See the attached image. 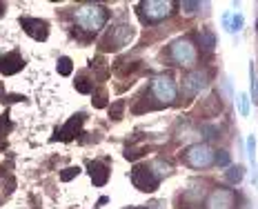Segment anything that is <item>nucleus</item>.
<instances>
[{
  "mask_svg": "<svg viewBox=\"0 0 258 209\" xmlns=\"http://www.w3.org/2000/svg\"><path fill=\"white\" fill-rule=\"evenodd\" d=\"M74 20L83 31H87V34H96V31H100L102 27L107 25V20H109V11H107L102 4H85V7L76 9Z\"/></svg>",
  "mask_w": 258,
  "mask_h": 209,
  "instance_id": "nucleus-1",
  "label": "nucleus"
},
{
  "mask_svg": "<svg viewBox=\"0 0 258 209\" xmlns=\"http://www.w3.org/2000/svg\"><path fill=\"white\" fill-rule=\"evenodd\" d=\"M176 9V2L172 0H145L138 4V13H140L142 22H160L165 18H169Z\"/></svg>",
  "mask_w": 258,
  "mask_h": 209,
  "instance_id": "nucleus-2",
  "label": "nucleus"
},
{
  "mask_svg": "<svg viewBox=\"0 0 258 209\" xmlns=\"http://www.w3.org/2000/svg\"><path fill=\"white\" fill-rule=\"evenodd\" d=\"M182 160L191 169H207L216 163V151L205 142H198V145H191L182 151Z\"/></svg>",
  "mask_w": 258,
  "mask_h": 209,
  "instance_id": "nucleus-3",
  "label": "nucleus"
},
{
  "mask_svg": "<svg viewBox=\"0 0 258 209\" xmlns=\"http://www.w3.org/2000/svg\"><path fill=\"white\" fill-rule=\"evenodd\" d=\"M169 58L178 67H194L198 62V49L189 38H178L169 47Z\"/></svg>",
  "mask_w": 258,
  "mask_h": 209,
  "instance_id": "nucleus-4",
  "label": "nucleus"
},
{
  "mask_svg": "<svg viewBox=\"0 0 258 209\" xmlns=\"http://www.w3.org/2000/svg\"><path fill=\"white\" fill-rule=\"evenodd\" d=\"M149 93H151V98L158 102V107H167V105H173V102H176L178 87L169 76H158V78L151 83Z\"/></svg>",
  "mask_w": 258,
  "mask_h": 209,
  "instance_id": "nucleus-5",
  "label": "nucleus"
},
{
  "mask_svg": "<svg viewBox=\"0 0 258 209\" xmlns=\"http://www.w3.org/2000/svg\"><path fill=\"white\" fill-rule=\"evenodd\" d=\"M133 40V27L131 25H116L111 27V31L102 38L100 47L102 51H118V49L127 47Z\"/></svg>",
  "mask_w": 258,
  "mask_h": 209,
  "instance_id": "nucleus-6",
  "label": "nucleus"
},
{
  "mask_svg": "<svg viewBox=\"0 0 258 209\" xmlns=\"http://www.w3.org/2000/svg\"><path fill=\"white\" fill-rule=\"evenodd\" d=\"M209 84V71L207 69H198V71H191L182 78V93L187 98H194L196 93H200L205 87Z\"/></svg>",
  "mask_w": 258,
  "mask_h": 209,
  "instance_id": "nucleus-7",
  "label": "nucleus"
},
{
  "mask_svg": "<svg viewBox=\"0 0 258 209\" xmlns=\"http://www.w3.org/2000/svg\"><path fill=\"white\" fill-rule=\"evenodd\" d=\"M131 182H133V187L140 191H154L160 180L156 178V173L151 171V167H133Z\"/></svg>",
  "mask_w": 258,
  "mask_h": 209,
  "instance_id": "nucleus-8",
  "label": "nucleus"
},
{
  "mask_svg": "<svg viewBox=\"0 0 258 209\" xmlns=\"http://www.w3.org/2000/svg\"><path fill=\"white\" fill-rule=\"evenodd\" d=\"M20 25L25 29L27 36H31L34 40H47L49 36V25L38 18H20Z\"/></svg>",
  "mask_w": 258,
  "mask_h": 209,
  "instance_id": "nucleus-9",
  "label": "nucleus"
},
{
  "mask_svg": "<svg viewBox=\"0 0 258 209\" xmlns=\"http://www.w3.org/2000/svg\"><path fill=\"white\" fill-rule=\"evenodd\" d=\"M236 194L231 189H216L207 200V209H234Z\"/></svg>",
  "mask_w": 258,
  "mask_h": 209,
  "instance_id": "nucleus-10",
  "label": "nucleus"
},
{
  "mask_svg": "<svg viewBox=\"0 0 258 209\" xmlns=\"http://www.w3.org/2000/svg\"><path fill=\"white\" fill-rule=\"evenodd\" d=\"M83 123H85V114H76V116H71L69 118V123L65 125V127L60 129V131L56 133V138L58 140H71V138L76 136V133H78V129L83 127Z\"/></svg>",
  "mask_w": 258,
  "mask_h": 209,
  "instance_id": "nucleus-11",
  "label": "nucleus"
},
{
  "mask_svg": "<svg viewBox=\"0 0 258 209\" xmlns=\"http://www.w3.org/2000/svg\"><path fill=\"white\" fill-rule=\"evenodd\" d=\"M25 67V60H22L18 53H7V56H0V71L4 76H11L16 71H20Z\"/></svg>",
  "mask_w": 258,
  "mask_h": 209,
  "instance_id": "nucleus-12",
  "label": "nucleus"
},
{
  "mask_svg": "<svg viewBox=\"0 0 258 209\" xmlns=\"http://www.w3.org/2000/svg\"><path fill=\"white\" fill-rule=\"evenodd\" d=\"M89 173H91V180L96 187H102L109 180V167H107L105 163H98V160H91V163H89Z\"/></svg>",
  "mask_w": 258,
  "mask_h": 209,
  "instance_id": "nucleus-13",
  "label": "nucleus"
},
{
  "mask_svg": "<svg viewBox=\"0 0 258 209\" xmlns=\"http://www.w3.org/2000/svg\"><path fill=\"white\" fill-rule=\"evenodd\" d=\"M222 25H225V29L227 31H240L243 29V25H245V18H243V13H225L222 16Z\"/></svg>",
  "mask_w": 258,
  "mask_h": 209,
  "instance_id": "nucleus-14",
  "label": "nucleus"
},
{
  "mask_svg": "<svg viewBox=\"0 0 258 209\" xmlns=\"http://www.w3.org/2000/svg\"><path fill=\"white\" fill-rule=\"evenodd\" d=\"M205 187H207V182H198V180H194V182L189 185V189L185 191V200H191V203H198V200L205 196Z\"/></svg>",
  "mask_w": 258,
  "mask_h": 209,
  "instance_id": "nucleus-15",
  "label": "nucleus"
},
{
  "mask_svg": "<svg viewBox=\"0 0 258 209\" xmlns=\"http://www.w3.org/2000/svg\"><path fill=\"white\" fill-rule=\"evenodd\" d=\"M220 102H218V98L216 96H209L207 100H203V114L205 116H216V114H220Z\"/></svg>",
  "mask_w": 258,
  "mask_h": 209,
  "instance_id": "nucleus-16",
  "label": "nucleus"
},
{
  "mask_svg": "<svg viewBox=\"0 0 258 209\" xmlns=\"http://www.w3.org/2000/svg\"><path fill=\"white\" fill-rule=\"evenodd\" d=\"M198 42H200V47H205L207 51H212V49L216 47V36H214L212 31H207V29H200L198 31Z\"/></svg>",
  "mask_w": 258,
  "mask_h": 209,
  "instance_id": "nucleus-17",
  "label": "nucleus"
},
{
  "mask_svg": "<svg viewBox=\"0 0 258 209\" xmlns=\"http://www.w3.org/2000/svg\"><path fill=\"white\" fill-rule=\"evenodd\" d=\"M245 169L240 167V165H236V167H229L227 169V173H225V180L227 182H231V185H238L240 180H243V176H245Z\"/></svg>",
  "mask_w": 258,
  "mask_h": 209,
  "instance_id": "nucleus-18",
  "label": "nucleus"
},
{
  "mask_svg": "<svg viewBox=\"0 0 258 209\" xmlns=\"http://www.w3.org/2000/svg\"><path fill=\"white\" fill-rule=\"evenodd\" d=\"M151 171L156 173V178H165V176H169V173H172V165L169 163H165V160H156L154 165H151Z\"/></svg>",
  "mask_w": 258,
  "mask_h": 209,
  "instance_id": "nucleus-19",
  "label": "nucleus"
},
{
  "mask_svg": "<svg viewBox=\"0 0 258 209\" xmlns=\"http://www.w3.org/2000/svg\"><path fill=\"white\" fill-rule=\"evenodd\" d=\"M58 74L60 76H69L71 74V58H67V56L58 58Z\"/></svg>",
  "mask_w": 258,
  "mask_h": 209,
  "instance_id": "nucleus-20",
  "label": "nucleus"
},
{
  "mask_svg": "<svg viewBox=\"0 0 258 209\" xmlns=\"http://www.w3.org/2000/svg\"><path fill=\"white\" fill-rule=\"evenodd\" d=\"M247 156H249V160H252V165H254V171H256V138L254 136L247 138Z\"/></svg>",
  "mask_w": 258,
  "mask_h": 209,
  "instance_id": "nucleus-21",
  "label": "nucleus"
},
{
  "mask_svg": "<svg viewBox=\"0 0 258 209\" xmlns=\"http://www.w3.org/2000/svg\"><path fill=\"white\" fill-rule=\"evenodd\" d=\"M123 109H125V102L123 100L114 102V105H111V109H109V116L114 120H120V118H123Z\"/></svg>",
  "mask_w": 258,
  "mask_h": 209,
  "instance_id": "nucleus-22",
  "label": "nucleus"
},
{
  "mask_svg": "<svg viewBox=\"0 0 258 209\" xmlns=\"http://www.w3.org/2000/svg\"><path fill=\"white\" fill-rule=\"evenodd\" d=\"M238 111H240V116L249 114V96L247 93H240L238 96Z\"/></svg>",
  "mask_w": 258,
  "mask_h": 209,
  "instance_id": "nucleus-23",
  "label": "nucleus"
},
{
  "mask_svg": "<svg viewBox=\"0 0 258 209\" xmlns=\"http://www.w3.org/2000/svg\"><path fill=\"white\" fill-rule=\"evenodd\" d=\"M76 89H78L80 93H89L93 87H91V84H89V78H85V76H80V78L76 80Z\"/></svg>",
  "mask_w": 258,
  "mask_h": 209,
  "instance_id": "nucleus-24",
  "label": "nucleus"
},
{
  "mask_svg": "<svg viewBox=\"0 0 258 209\" xmlns=\"http://www.w3.org/2000/svg\"><path fill=\"white\" fill-rule=\"evenodd\" d=\"M180 9L187 16H194V13L200 11V2H180Z\"/></svg>",
  "mask_w": 258,
  "mask_h": 209,
  "instance_id": "nucleus-25",
  "label": "nucleus"
},
{
  "mask_svg": "<svg viewBox=\"0 0 258 209\" xmlns=\"http://www.w3.org/2000/svg\"><path fill=\"white\" fill-rule=\"evenodd\" d=\"M78 173H80V169H78V167H67L65 171L60 173V180H62V182H67V180H71V178H76Z\"/></svg>",
  "mask_w": 258,
  "mask_h": 209,
  "instance_id": "nucleus-26",
  "label": "nucleus"
},
{
  "mask_svg": "<svg viewBox=\"0 0 258 209\" xmlns=\"http://www.w3.org/2000/svg\"><path fill=\"white\" fill-rule=\"evenodd\" d=\"M105 100H107L105 91H98L96 96H93V105H96V107H105Z\"/></svg>",
  "mask_w": 258,
  "mask_h": 209,
  "instance_id": "nucleus-27",
  "label": "nucleus"
},
{
  "mask_svg": "<svg viewBox=\"0 0 258 209\" xmlns=\"http://www.w3.org/2000/svg\"><path fill=\"white\" fill-rule=\"evenodd\" d=\"M142 156V149H127L125 151V158L127 160H136V158H140Z\"/></svg>",
  "mask_w": 258,
  "mask_h": 209,
  "instance_id": "nucleus-28",
  "label": "nucleus"
},
{
  "mask_svg": "<svg viewBox=\"0 0 258 209\" xmlns=\"http://www.w3.org/2000/svg\"><path fill=\"white\" fill-rule=\"evenodd\" d=\"M222 96H227V98L231 96V83H229V78H222Z\"/></svg>",
  "mask_w": 258,
  "mask_h": 209,
  "instance_id": "nucleus-29",
  "label": "nucleus"
},
{
  "mask_svg": "<svg viewBox=\"0 0 258 209\" xmlns=\"http://www.w3.org/2000/svg\"><path fill=\"white\" fill-rule=\"evenodd\" d=\"M220 156H216V163L218 165H229V154L227 151H218Z\"/></svg>",
  "mask_w": 258,
  "mask_h": 209,
  "instance_id": "nucleus-30",
  "label": "nucleus"
},
{
  "mask_svg": "<svg viewBox=\"0 0 258 209\" xmlns=\"http://www.w3.org/2000/svg\"><path fill=\"white\" fill-rule=\"evenodd\" d=\"M187 209H203V207H198V205H194V207H187Z\"/></svg>",
  "mask_w": 258,
  "mask_h": 209,
  "instance_id": "nucleus-31",
  "label": "nucleus"
},
{
  "mask_svg": "<svg viewBox=\"0 0 258 209\" xmlns=\"http://www.w3.org/2000/svg\"><path fill=\"white\" fill-rule=\"evenodd\" d=\"M256 100H258V83H256Z\"/></svg>",
  "mask_w": 258,
  "mask_h": 209,
  "instance_id": "nucleus-32",
  "label": "nucleus"
},
{
  "mask_svg": "<svg viewBox=\"0 0 258 209\" xmlns=\"http://www.w3.org/2000/svg\"><path fill=\"white\" fill-rule=\"evenodd\" d=\"M2 9H4V7H2V4H0V13H2Z\"/></svg>",
  "mask_w": 258,
  "mask_h": 209,
  "instance_id": "nucleus-33",
  "label": "nucleus"
}]
</instances>
